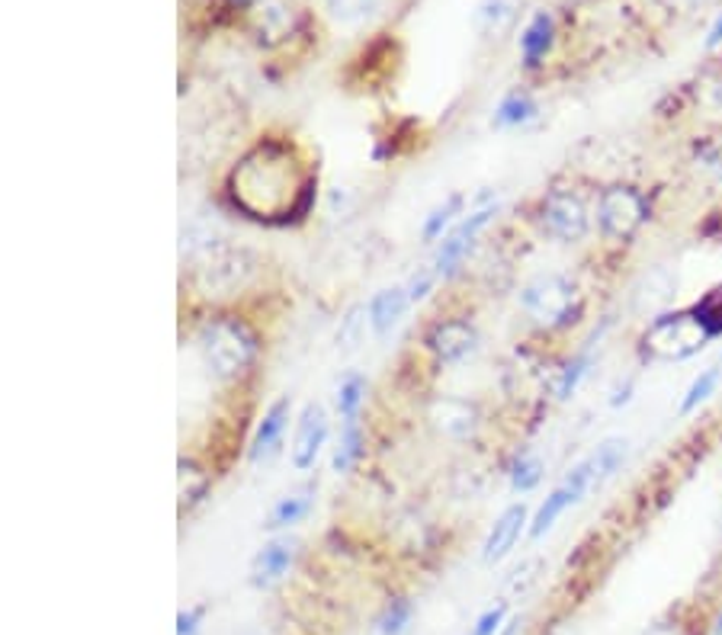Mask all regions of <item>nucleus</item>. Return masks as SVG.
<instances>
[{"label": "nucleus", "mask_w": 722, "mask_h": 635, "mask_svg": "<svg viewBox=\"0 0 722 635\" xmlns=\"http://www.w3.org/2000/svg\"><path fill=\"white\" fill-rule=\"evenodd\" d=\"M228 196L254 222L283 225L312 209L314 177L292 138H260L231 167Z\"/></svg>", "instance_id": "f257e3e1"}, {"label": "nucleus", "mask_w": 722, "mask_h": 635, "mask_svg": "<svg viewBox=\"0 0 722 635\" xmlns=\"http://www.w3.org/2000/svg\"><path fill=\"white\" fill-rule=\"evenodd\" d=\"M199 353L216 379L235 382L248 376L260 356V341L251 327L235 315L209 318L196 334Z\"/></svg>", "instance_id": "f03ea898"}, {"label": "nucleus", "mask_w": 722, "mask_h": 635, "mask_svg": "<svg viewBox=\"0 0 722 635\" xmlns=\"http://www.w3.org/2000/svg\"><path fill=\"white\" fill-rule=\"evenodd\" d=\"M520 309L543 331H566L585 312L578 287L563 273H543L520 292Z\"/></svg>", "instance_id": "7ed1b4c3"}, {"label": "nucleus", "mask_w": 722, "mask_h": 635, "mask_svg": "<svg viewBox=\"0 0 722 635\" xmlns=\"http://www.w3.org/2000/svg\"><path fill=\"white\" fill-rule=\"evenodd\" d=\"M710 341H713V334L700 324L693 309H681V312H664L646 327L642 350L649 360L684 363V360L697 356L700 350H706Z\"/></svg>", "instance_id": "20e7f679"}, {"label": "nucleus", "mask_w": 722, "mask_h": 635, "mask_svg": "<svg viewBox=\"0 0 722 635\" xmlns=\"http://www.w3.org/2000/svg\"><path fill=\"white\" fill-rule=\"evenodd\" d=\"M649 216H652L649 196L629 184L604 187L597 196V231L607 241H617V244L632 241L639 228L649 222Z\"/></svg>", "instance_id": "39448f33"}, {"label": "nucleus", "mask_w": 722, "mask_h": 635, "mask_svg": "<svg viewBox=\"0 0 722 635\" xmlns=\"http://www.w3.org/2000/svg\"><path fill=\"white\" fill-rule=\"evenodd\" d=\"M595 488H600V485H597L595 462H591V456H588V459H581V462L546 495V501L536 508L534 520H530V530H527L530 540L546 537V533L559 523V517H563L568 508H575V504H578L588 491H595Z\"/></svg>", "instance_id": "423d86ee"}, {"label": "nucleus", "mask_w": 722, "mask_h": 635, "mask_svg": "<svg viewBox=\"0 0 722 635\" xmlns=\"http://www.w3.org/2000/svg\"><path fill=\"white\" fill-rule=\"evenodd\" d=\"M539 225L549 238L563 244H578L588 228H591V212L581 192L575 190H553L543 196L539 202Z\"/></svg>", "instance_id": "0eeeda50"}, {"label": "nucleus", "mask_w": 722, "mask_h": 635, "mask_svg": "<svg viewBox=\"0 0 722 635\" xmlns=\"http://www.w3.org/2000/svg\"><path fill=\"white\" fill-rule=\"evenodd\" d=\"M254 257L248 251H235V248H219V251H206V260L196 267V280L206 295H231L251 280Z\"/></svg>", "instance_id": "6e6552de"}, {"label": "nucleus", "mask_w": 722, "mask_h": 635, "mask_svg": "<svg viewBox=\"0 0 722 635\" xmlns=\"http://www.w3.org/2000/svg\"><path fill=\"white\" fill-rule=\"evenodd\" d=\"M495 212H498V206H485V209L466 216L456 228H450V231L443 235V244H440L437 260H434L437 277H453V273H456V267H460V263L470 257L472 248H475V238L482 235V228L495 219Z\"/></svg>", "instance_id": "1a4fd4ad"}, {"label": "nucleus", "mask_w": 722, "mask_h": 635, "mask_svg": "<svg viewBox=\"0 0 722 635\" xmlns=\"http://www.w3.org/2000/svg\"><path fill=\"white\" fill-rule=\"evenodd\" d=\"M475 347H478V331L463 318H446L427 331V350L434 353L440 366H460L475 353Z\"/></svg>", "instance_id": "9d476101"}, {"label": "nucleus", "mask_w": 722, "mask_h": 635, "mask_svg": "<svg viewBox=\"0 0 722 635\" xmlns=\"http://www.w3.org/2000/svg\"><path fill=\"white\" fill-rule=\"evenodd\" d=\"M328 444V414L321 405H306L296 424V440L289 449L292 469L296 472H309L318 462V452Z\"/></svg>", "instance_id": "9b49d317"}, {"label": "nucleus", "mask_w": 722, "mask_h": 635, "mask_svg": "<svg viewBox=\"0 0 722 635\" xmlns=\"http://www.w3.org/2000/svg\"><path fill=\"white\" fill-rule=\"evenodd\" d=\"M527 530H530V510H527V504H510L495 520V527L488 530L485 545H482V559L485 562H502L504 555H510V549L520 542V537Z\"/></svg>", "instance_id": "f8f14e48"}, {"label": "nucleus", "mask_w": 722, "mask_h": 635, "mask_svg": "<svg viewBox=\"0 0 722 635\" xmlns=\"http://www.w3.org/2000/svg\"><path fill=\"white\" fill-rule=\"evenodd\" d=\"M289 417H292L289 398H277V402L264 412L260 424H257V434H254L251 446H248V459H251V462L270 459V456L280 449L286 427H289Z\"/></svg>", "instance_id": "ddd939ff"}, {"label": "nucleus", "mask_w": 722, "mask_h": 635, "mask_svg": "<svg viewBox=\"0 0 722 635\" xmlns=\"http://www.w3.org/2000/svg\"><path fill=\"white\" fill-rule=\"evenodd\" d=\"M292 562H296V545H292V542L289 540L267 542V545L254 555L251 584L254 587H260V591L274 587L277 581H283L286 574H289Z\"/></svg>", "instance_id": "4468645a"}, {"label": "nucleus", "mask_w": 722, "mask_h": 635, "mask_svg": "<svg viewBox=\"0 0 722 635\" xmlns=\"http://www.w3.org/2000/svg\"><path fill=\"white\" fill-rule=\"evenodd\" d=\"M409 289L402 287H389L377 292L370 299V309H367V318H370V327L377 337H385L402 318H405V309H409Z\"/></svg>", "instance_id": "2eb2a0df"}, {"label": "nucleus", "mask_w": 722, "mask_h": 635, "mask_svg": "<svg viewBox=\"0 0 722 635\" xmlns=\"http://www.w3.org/2000/svg\"><path fill=\"white\" fill-rule=\"evenodd\" d=\"M553 35H556L553 17H549L546 10H539L534 20H530V27L520 35V55H524V64H527V67H539V64H543V59H546L549 49H553Z\"/></svg>", "instance_id": "dca6fc26"}, {"label": "nucleus", "mask_w": 722, "mask_h": 635, "mask_svg": "<svg viewBox=\"0 0 722 635\" xmlns=\"http://www.w3.org/2000/svg\"><path fill=\"white\" fill-rule=\"evenodd\" d=\"M431 420L437 424L446 437H466L475 427V412H472L470 402H460V398H437L434 408H431Z\"/></svg>", "instance_id": "f3484780"}, {"label": "nucleus", "mask_w": 722, "mask_h": 635, "mask_svg": "<svg viewBox=\"0 0 722 635\" xmlns=\"http://www.w3.org/2000/svg\"><path fill=\"white\" fill-rule=\"evenodd\" d=\"M363 427H360V417H350V420H341V437H338V449H334V472L338 476H347L360 456H363Z\"/></svg>", "instance_id": "a211bd4d"}, {"label": "nucleus", "mask_w": 722, "mask_h": 635, "mask_svg": "<svg viewBox=\"0 0 722 635\" xmlns=\"http://www.w3.org/2000/svg\"><path fill=\"white\" fill-rule=\"evenodd\" d=\"M629 456V444L623 437H610V440H604V444L597 446L595 452H591V462H595V472H597V485H604L607 478H613L620 469H623V462H627Z\"/></svg>", "instance_id": "6ab92c4d"}, {"label": "nucleus", "mask_w": 722, "mask_h": 635, "mask_svg": "<svg viewBox=\"0 0 722 635\" xmlns=\"http://www.w3.org/2000/svg\"><path fill=\"white\" fill-rule=\"evenodd\" d=\"M312 495H286L277 501V508L270 510V520H267V527L270 530H286V527H296V523H302L309 513H312Z\"/></svg>", "instance_id": "aec40b11"}, {"label": "nucleus", "mask_w": 722, "mask_h": 635, "mask_svg": "<svg viewBox=\"0 0 722 635\" xmlns=\"http://www.w3.org/2000/svg\"><path fill=\"white\" fill-rule=\"evenodd\" d=\"M382 7V0H324V10L331 13V20L344 23V27H360L367 20H373Z\"/></svg>", "instance_id": "412c9836"}, {"label": "nucleus", "mask_w": 722, "mask_h": 635, "mask_svg": "<svg viewBox=\"0 0 722 635\" xmlns=\"http://www.w3.org/2000/svg\"><path fill=\"white\" fill-rule=\"evenodd\" d=\"M536 103L527 94H507L495 110V126L498 128H514L527 126L530 119H536Z\"/></svg>", "instance_id": "4be33fe9"}, {"label": "nucleus", "mask_w": 722, "mask_h": 635, "mask_svg": "<svg viewBox=\"0 0 722 635\" xmlns=\"http://www.w3.org/2000/svg\"><path fill=\"white\" fill-rule=\"evenodd\" d=\"M363 398H367V379L360 373H347L341 385H338V414L341 420H350V417H360V408H363Z\"/></svg>", "instance_id": "5701e85b"}, {"label": "nucleus", "mask_w": 722, "mask_h": 635, "mask_svg": "<svg viewBox=\"0 0 722 635\" xmlns=\"http://www.w3.org/2000/svg\"><path fill=\"white\" fill-rule=\"evenodd\" d=\"M463 212V196L460 192H453L443 206H437L431 216H427V222H424V231H421V238H424V244H434L437 238H443V231L453 225V219Z\"/></svg>", "instance_id": "b1692460"}, {"label": "nucleus", "mask_w": 722, "mask_h": 635, "mask_svg": "<svg viewBox=\"0 0 722 635\" xmlns=\"http://www.w3.org/2000/svg\"><path fill=\"white\" fill-rule=\"evenodd\" d=\"M722 382V369L720 366H706L697 379L688 385V392H684V398H681V414H691L693 408H700L716 388H720Z\"/></svg>", "instance_id": "393cba45"}, {"label": "nucleus", "mask_w": 722, "mask_h": 635, "mask_svg": "<svg viewBox=\"0 0 722 635\" xmlns=\"http://www.w3.org/2000/svg\"><path fill=\"white\" fill-rule=\"evenodd\" d=\"M693 315L700 318V324L713 334V341L722 337V287L710 289L706 295H700L691 305Z\"/></svg>", "instance_id": "a878e982"}, {"label": "nucleus", "mask_w": 722, "mask_h": 635, "mask_svg": "<svg viewBox=\"0 0 722 635\" xmlns=\"http://www.w3.org/2000/svg\"><path fill=\"white\" fill-rule=\"evenodd\" d=\"M411 616H414V606L405 597H395V601H389L385 610H382V616H379V633L382 635H402L411 626Z\"/></svg>", "instance_id": "bb28decb"}, {"label": "nucleus", "mask_w": 722, "mask_h": 635, "mask_svg": "<svg viewBox=\"0 0 722 635\" xmlns=\"http://www.w3.org/2000/svg\"><path fill=\"white\" fill-rule=\"evenodd\" d=\"M539 481H543V462H539L536 456H530V452H524V456L510 466V488L520 491V495H527V491H534Z\"/></svg>", "instance_id": "cd10ccee"}, {"label": "nucleus", "mask_w": 722, "mask_h": 635, "mask_svg": "<svg viewBox=\"0 0 722 635\" xmlns=\"http://www.w3.org/2000/svg\"><path fill=\"white\" fill-rule=\"evenodd\" d=\"M510 20H514V7L507 0H492L478 10V30L485 35H498Z\"/></svg>", "instance_id": "c85d7f7f"}, {"label": "nucleus", "mask_w": 722, "mask_h": 635, "mask_svg": "<svg viewBox=\"0 0 722 635\" xmlns=\"http://www.w3.org/2000/svg\"><path fill=\"white\" fill-rule=\"evenodd\" d=\"M588 366H591V360L588 356H575V360H568L566 366H563V373H559V382H556V395L566 402L575 395V388L581 385V379L588 376Z\"/></svg>", "instance_id": "c756f323"}, {"label": "nucleus", "mask_w": 722, "mask_h": 635, "mask_svg": "<svg viewBox=\"0 0 722 635\" xmlns=\"http://www.w3.org/2000/svg\"><path fill=\"white\" fill-rule=\"evenodd\" d=\"M504 623H507V604L502 601V604L488 606V610L475 620V626H470V635H498Z\"/></svg>", "instance_id": "7c9ffc66"}, {"label": "nucleus", "mask_w": 722, "mask_h": 635, "mask_svg": "<svg viewBox=\"0 0 722 635\" xmlns=\"http://www.w3.org/2000/svg\"><path fill=\"white\" fill-rule=\"evenodd\" d=\"M434 283H437V270H417L409 283L411 302H421V299H427V292L434 289Z\"/></svg>", "instance_id": "2f4dec72"}, {"label": "nucleus", "mask_w": 722, "mask_h": 635, "mask_svg": "<svg viewBox=\"0 0 722 635\" xmlns=\"http://www.w3.org/2000/svg\"><path fill=\"white\" fill-rule=\"evenodd\" d=\"M199 623H203V610H187L177 616V635H196L199 633Z\"/></svg>", "instance_id": "473e14b6"}, {"label": "nucleus", "mask_w": 722, "mask_h": 635, "mask_svg": "<svg viewBox=\"0 0 722 635\" xmlns=\"http://www.w3.org/2000/svg\"><path fill=\"white\" fill-rule=\"evenodd\" d=\"M646 635H684V626H678V623H659V626H652Z\"/></svg>", "instance_id": "72a5a7b5"}, {"label": "nucleus", "mask_w": 722, "mask_h": 635, "mask_svg": "<svg viewBox=\"0 0 722 635\" xmlns=\"http://www.w3.org/2000/svg\"><path fill=\"white\" fill-rule=\"evenodd\" d=\"M716 45H722V13L716 17V23H713L710 35H706V49H716Z\"/></svg>", "instance_id": "f704fd0d"}, {"label": "nucleus", "mask_w": 722, "mask_h": 635, "mask_svg": "<svg viewBox=\"0 0 722 635\" xmlns=\"http://www.w3.org/2000/svg\"><path fill=\"white\" fill-rule=\"evenodd\" d=\"M498 635H520V616H514V620H507L502 626V633Z\"/></svg>", "instance_id": "c9c22d12"}, {"label": "nucleus", "mask_w": 722, "mask_h": 635, "mask_svg": "<svg viewBox=\"0 0 722 635\" xmlns=\"http://www.w3.org/2000/svg\"><path fill=\"white\" fill-rule=\"evenodd\" d=\"M713 635H722V613L716 616V623H713Z\"/></svg>", "instance_id": "e433bc0d"}]
</instances>
